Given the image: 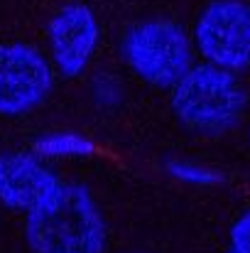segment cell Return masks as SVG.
Instances as JSON below:
<instances>
[{
  "label": "cell",
  "mask_w": 250,
  "mask_h": 253,
  "mask_svg": "<svg viewBox=\"0 0 250 253\" xmlns=\"http://www.w3.org/2000/svg\"><path fill=\"white\" fill-rule=\"evenodd\" d=\"M42 150L47 153H79V150H88V145L74 138V135H59V138H49V140H42L39 143Z\"/></svg>",
  "instance_id": "cell-10"
},
{
  "label": "cell",
  "mask_w": 250,
  "mask_h": 253,
  "mask_svg": "<svg viewBox=\"0 0 250 253\" xmlns=\"http://www.w3.org/2000/svg\"><path fill=\"white\" fill-rule=\"evenodd\" d=\"M62 187L59 177L25 153L0 155V202L27 214L42 207Z\"/></svg>",
  "instance_id": "cell-7"
},
{
  "label": "cell",
  "mask_w": 250,
  "mask_h": 253,
  "mask_svg": "<svg viewBox=\"0 0 250 253\" xmlns=\"http://www.w3.org/2000/svg\"><path fill=\"white\" fill-rule=\"evenodd\" d=\"M246 103L238 79L218 67H191L172 86V111L194 130L216 133L236 123Z\"/></svg>",
  "instance_id": "cell-2"
},
{
  "label": "cell",
  "mask_w": 250,
  "mask_h": 253,
  "mask_svg": "<svg viewBox=\"0 0 250 253\" xmlns=\"http://www.w3.org/2000/svg\"><path fill=\"white\" fill-rule=\"evenodd\" d=\"M98 44V22L93 12L81 5L62 7L49 22V49L54 64L67 77H79Z\"/></svg>",
  "instance_id": "cell-6"
},
{
  "label": "cell",
  "mask_w": 250,
  "mask_h": 253,
  "mask_svg": "<svg viewBox=\"0 0 250 253\" xmlns=\"http://www.w3.org/2000/svg\"><path fill=\"white\" fill-rule=\"evenodd\" d=\"M231 253H250V214H243L231 229Z\"/></svg>",
  "instance_id": "cell-9"
},
{
  "label": "cell",
  "mask_w": 250,
  "mask_h": 253,
  "mask_svg": "<svg viewBox=\"0 0 250 253\" xmlns=\"http://www.w3.org/2000/svg\"><path fill=\"white\" fill-rule=\"evenodd\" d=\"M169 169H172L179 179H184V182L211 184V182H216V179H218L214 172H209V169H199V168H194V165H186V163H174V165H169Z\"/></svg>",
  "instance_id": "cell-8"
},
{
  "label": "cell",
  "mask_w": 250,
  "mask_h": 253,
  "mask_svg": "<svg viewBox=\"0 0 250 253\" xmlns=\"http://www.w3.org/2000/svg\"><path fill=\"white\" fill-rule=\"evenodd\" d=\"M27 244L35 253H103L106 229L91 194L64 184L27 214Z\"/></svg>",
  "instance_id": "cell-1"
},
{
  "label": "cell",
  "mask_w": 250,
  "mask_h": 253,
  "mask_svg": "<svg viewBox=\"0 0 250 253\" xmlns=\"http://www.w3.org/2000/svg\"><path fill=\"white\" fill-rule=\"evenodd\" d=\"M52 86V67L30 44H0V113L17 116L47 96Z\"/></svg>",
  "instance_id": "cell-5"
},
{
  "label": "cell",
  "mask_w": 250,
  "mask_h": 253,
  "mask_svg": "<svg viewBox=\"0 0 250 253\" xmlns=\"http://www.w3.org/2000/svg\"><path fill=\"white\" fill-rule=\"evenodd\" d=\"M128 67L152 86H174L191 69L186 32L172 20H145L130 27L120 42Z\"/></svg>",
  "instance_id": "cell-3"
},
{
  "label": "cell",
  "mask_w": 250,
  "mask_h": 253,
  "mask_svg": "<svg viewBox=\"0 0 250 253\" xmlns=\"http://www.w3.org/2000/svg\"><path fill=\"white\" fill-rule=\"evenodd\" d=\"M196 47L211 67L236 72L250 64V5L214 0L196 20Z\"/></svg>",
  "instance_id": "cell-4"
}]
</instances>
